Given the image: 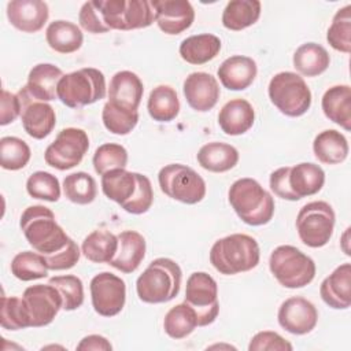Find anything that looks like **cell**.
Instances as JSON below:
<instances>
[{"mask_svg": "<svg viewBox=\"0 0 351 351\" xmlns=\"http://www.w3.org/2000/svg\"><path fill=\"white\" fill-rule=\"evenodd\" d=\"M292 344L273 330H262L252 336L248 344L250 351H292Z\"/></svg>", "mask_w": 351, "mask_h": 351, "instance_id": "cell-48", "label": "cell"}, {"mask_svg": "<svg viewBox=\"0 0 351 351\" xmlns=\"http://www.w3.org/2000/svg\"><path fill=\"white\" fill-rule=\"evenodd\" d=\"M262 4L258 0H232L222 12L223 27L240 32L252 26L261 16Z\"/></svg>", "mask_w": 351, "mask_h": 351, "instance_id": "cell-34", "label": "cell"}, {"mask_svg": "<svg viewBox=\"0 0 351 351\" xmlns=\"http://www.w3.org/2000/svg\"><path fill=\"white\" fill-rule=\"evenodd\" d=\"M101 191L126 213L140 215L147 213L154 202L149 178L126 169H114L101 176Z\"/></svg>", "mask_w": 351, "mask_h": 351, "instance_id": "cell-1", "label": "cell"}, {"mask_svg": "<svg viewBox=\"0 0 351 351\" xmlns=\"http://www.w3.org/2000/svg\"><path fill=\"white\" fill-rule=\"evenodd\" d=\"M78 22L81 27L89 33L93 34H101L110 32V29L104 25L99 10L96 8L93 0L86 1L82 4L80 14H78Z\"/></svg>", "mask_w": 351, "mask_h": 351, "instance_id": "cell-49", "label": "cell"}, {"mask_svg": "<svg viewBox=\"0 0 351 351\" xmlns=\"http://www.w3.org/2000/svg\"><path fill=\"white\" fill-rule=\"evenodd\" d=\"M182 92L189 107L199 112L214 108L221 93L217 78L204 71L191 73L184 81Z\"/></svg>", "mask_w": 351, "mask_h": 351, "instance_id": "cell-20", "label": "cell"}, {"mask_svg": "<svg viewBox=\"0 0 351 351\" xmlns=\"http://www.w3.org/2000/svg\"><path fill=\"white\" fill-rule=\"evenodd\" d=\"M19 226L27 243L41 255H49L62 250L70 240L63 228L56 222L52 210L41 204L25 208Z\"/></svg>", "mask_w": 351, "mask_h": 351, "instance_id": "cell-3", "label": "cell"}, {"mask_svg": "<svg viewBox=\"0 0 351 351\" xmlns=\"http://www.w3.org/2000/svg\"><path fill=\"white\" fill-rule=\"evenodd\" d=\"M313 151L321 163L339 165L347 159L350 147L343 133L335 129H326L315 136Z\"/></svg>", "mask_w": 351, "mask_h": 351, "instance_id": "cell-31", "label": "cell"}, {"mask_svg": "<svg viewBox=\"0 0 351 351\" xmlns=\"http://www.w3.org/2000/svg\"><path fill=\"white\" fill-rule=\"evenodd\" d=\"M89 148V137L80 128L62 129L44 152L45 163L56 170H70L81 163Z\"/></svg>", "mask_w": 351, "mask_h": 351, "instance_id": "cell-12", "label": "cell"}, {"mask_svg": "<svg viewBox=\"0 0 351 351\" xmlns=\"http://www.w3.org/2000/svg\"><path fill=\"white\" fill-rule=\"evenodd\" d=\"M62 296V308L66 311L77 310L84 303V285L80 277L73 274L56 276L48 281Z\"/></svg>", "mask_w": 351, "mask_h": 351, "instance_id": "cell-43", "label": "cell"}, {"mask_svg": "<svg viewBox=\"0 0 351 351\" xmlns=\"http://www.w3.org/2000/svg\"><path fill=\"white\" fill-rule=\"evenodd\" d=\"M269 269L285 288L296 289L308 285L315 277L314 261L293 245L276 247L269 258Z\"/></svg>", "mask_w": 351, "mask_h": 351, "instance_id": "cell-7", "label": "cell"}, {"mask_svg": "<svg viewBox=\"0 0 351 351\" xmlns=\"http://www.w3.org/2000/svg\"><path fill=\"white\" fill-rule=\"evenodd\" d=\"M197 163L207 171L225 173L239 162V151L226 143L213 141L200 147L196 154Z\"/></svg>", "mask_w": 351, "mask_h": 351, "instance_id": "cell-29", "label": "cell"}, {"mask_svg": "<svg viewBox=\"0 0 351 351\" xmlns=\"http://www.w3.org/2000/svg\"><path fill=\"white\" fill-rule=\"evenodd\" d=\"M321 299L335 310H346L351 306V265L341 263L319 287Z\"/></svg>", "mask_w": 351, "mask_h": 351, "instance_id": "cell-22", "label": "cell"}, {"mask_svg": "<svg viewBox=\"0 0 351 351\" xmlns=\"http://www.w3.org/2000/svg\"><path fill=\"white\" fill-rule=\"evenodd\" d=\"M261 250L258 241L244 233H233L217 240L210 250V263L225 276L252 270L258 266Z\"/></svg>", "mask_w": 351, "mask_h": 351, "instance_id": "cell-2", "label": "cell"}, {"mask_svg": "<svg viewBox=\"0 0 351 351\" xmlns=\"http://www.w3.org/2000/svg\"><path fill=\"white\" fill-rule=\"evenodd\" d=\"M289 170H291V166L278 167L277 170H274V171L270 174L269 184H270V189L274 192L276 196H278V197H281V199H284V200L296 202L295 196L292 195V192H291V189H289V184H288Z\"/></svg>", "mask_w": 351, "mask_h": 351, "instance_id": "cell-51", "label": "cell"}, {"mask_svg": "<svg viewBox=\"0 0 351 351\" xmlns=\"http://www.w3.org/2000/svg\"><path fill=\"white\" fill-rule=\"evenodd\" d=\"M147 110L156 122H170L180 112V100L174 88L169 85L155 86L148 96Z\"/></svg>", "mask_w": 351, "mask_h": 351, "instance_id": "cell-35", "label": "cell"}, {"mask_svg": "<svg viewBox=\"0 0 351 351\" xmlns=\"http://www.w3.org/2000/svg\"><path fill=\"white\" fill-rule=\"evenodd\" d=\"M45 258L40 252L22 251L11 261V273L21 281H33L48 276Z\"/></svg>", "mask_w": 351, "mask_h": 351, "instance_id": "cell-39", "label": "cell"}, {"mask_svg": "<svg viewBox=\"0 0 351 351\" xmlns=\"http://www.w3.org/2000/svg\"><path fill=\"white\" fill-rule=\"evenodd\" d=\"M118 248V236L106 229L90 232L82 241L81 252L93 263H110Z\"/></svg>", "mask_w": 351, "mask_h": 351, "instance_id": "cell-36", "label": "cell"}, {"mask_svg": "<svg viewBox=\"0 0 351 351\" xmlns=\"http://www.w3.org/2000/svg\"><path fill=\"white\" fill-rule=\"evenodd\" d=\"M63 75V71L58 66L52 63H38L29 71L25 88L33 99L51 101L58 99V84Z\"/></svg>", "mask_w": 351, "mask_h": 351, "instance_id": "cell-25", "label": "cell"}, {"mask_svg": "<svg viewBox=\"0 0 351 351\" xmlns=\"http://www.w3.org/2000/svg\"><path fill=\"white\" fill-rule=\"evenodd\" d=\"M145 250L147 244L141 233L136 230H123L118 234V248L108 265L122 273H133L143 262Z\"/></svg>", "mask_w": 351, "mask_h": 351, "instance_id": "cell-24", "label": "cell"}, {"mask_svg": "<svg viewBox=\"0 0 351 351\" xmlns=\"http://www.w3.org/2000/svg\"><path fill=\"white\" fill-rule=\"evenodd\" d=\"M329 45L343 53L351 52V5L337 10L326 33Z\"/></svg>", "mask_w": 351, "mask_h": 351, "instance_id": "cell-41", "label": "cell"}, {"mask_svg": "<svg viewBox=\"0 0 351 351\" xmlns=\"http://www.w3.org/2000/svg\"><path fill=\"white\" fill-rule=\"evenodd\" d=\"M151 4L155 11V22L166 34H180L195 21V10L186 0H152Z\"/></svg>", "mask_w": 351, "mask_h": 351, "instance_id": "cell-18", "label": "cell"}, {"mask_svg": "<svg viewBox=\"0 0 351 351\" xmlns=\"http://www.w3.org/2000/svg\"><path fill=\"white\" fill-rule=\"evenodd\" d=\"M277 319L282 329L302 336L310 333L317 326L318 311L310 300L302 296H292L281 303Z\"/></svg>", "mask_w": 351, "mask_h": 351, "instance_id": "cell-17", "label": "cell"}, {"mask_svg": "<svg viewBox=\"0 0 351 351\" xmlns=\"http://www.w3.org/2000/svg\"><path fill=\"white\" fill-rule=\"evenodd\" d=\"M45 258L47 266L49 270H67L74 267L81 256L80 247L77 243L70 239L69 243L59 251L49 254V255H43Z\"/></svg>", "mask_w": 351, "mask_h": 351, "instance_id": "cell-47", "label": "cell"}, {"mask_svg": "<svg viewBox=\"0 0 351 351\" xmlns=\"http://www.w3.org/2000/svg\"><path fill=\"white\" fill-rule=\"evenodd\" d=\"M16 95L21 100V119L25 132L36 140H43L51 134L56 125L53 107L47 101L33 99L25 86Z\"/></svg>", "mask_w": 351, "mask_h": 351, "instance_id": "cell-16", "label": "cell"}, {"mask_svg": "<svg viewBox=\"0 0 351 351\" xmlns=\"http://www.w3.org/2000/svg\"><path fill=\"white\" fill-rule=\"evenodd\" d=\"M321 107L329 121L347 132L351 130V88L348 85H335L326 89Z\"/></svg>", "mask_w": 351, "mask_h": 351, "instance_id": "cell-28", "label": "cell"}, {"mask_svg": "<svg viewBox=\"0 0 351 351\" xmlns=\"http://www.w3.org/2000/svg\"><path fill=\"white\" fill-rule=\"evenodd\" d=\"M255 122V111L245 99H232L218 114V125L228 136H240L248 132Z\"/></svg>", "mask_w": 351, "mask_h": 351, "instance_id": "cell-26", "label": "cell"}, {"mask_svg": "<svg viewBox=\"0 0 351 351\" xmlns=\"http://www.w3.org/2000/svg\"><path fill=\"white\" fill-rule=\"evenodd\" d=\"M45 40L51 49L59 53H73L82 47L84 34L81 29L70 22L58 19L48 25Z\"/></svg>", "mask_w": 351, "mask_h": 351, "instance_id": "cell-32", "label": "cell"}, {"mask_svg": "<svg viewBox=\"0 0 351 351\" xmlns=\"http://www.w3.org/2000/svg\"><path fill=\"white\" fill-rule=\"evenodd\" d=\"M182 271L180 265L170 258H156L138 276L136 292L141 302L149 304L173 300L181 288Z\"/></svg>", "mask_w": 351, "mask_h": 351, "instance_id": "cell-4", "label": "cell"}, {"mask_svg": "<svg viewBox=\"0 0 351 351\" xmlns=\"http://www.w3.org/2000/svg\"><path fill=\"white\" fill-rule=\"evenodd\" d=\"M22 300L30 319V328L49 325L62 308V296L49 282L27 287Z\"/></svg>", "mask_w": 351, "mask_h": 351, "instance_id": "cell-15", "label": "cell"}, {"mask_svg": "<svg viewBox=\"0 0 351 351\" xmlns=\"http://www.w3.org/2000/svg\"><path fill=\"white\" fill-rule=\"evenodd\" d=\"M221 51V40L219 37L202 33L189 36L181 41L178 52L180 56L189 64H204L213 60Z\"/></svg>", "mask_w": 351, "mask_h": 351, "instance_id": "cell-30", "label": "cell"}, {"mask_svg": "<svg viewBox=\"0 0 351 351\" xmlns=\"http://www.w3.org/2000/svg\"><path fill=\"white\" fill-rule=\"evenodd\" d=\"M288 184L296 200L318 193L325 184V171L319 165L302 162L291 166Z\"/></svg>", "mask_w": 351, "mask_h": 351, "instance_id": "cell-27", "label": "cell"}, {"mask_svg": "<svg viewBox=\"0 0 351 351\" xmlns=\"http://www.w3.org/2000/svg\"><path fill=\"white\" fill-rule=\"evenodd\" d=\"M0 125L5 126L14 122L18 117H21V100L16 93H11L5 89H1L0 99Z\"/></svg>", "mask_w": 351, "mask_h": 351, "instance_id": "cell-50", "label": "cell"}, {"mask_svg": "<svg viewBox=\"0 0 351 351\" xmlns=\"http://www.w3.org/2000/svg\"><path fill=\"white\" fill-rule=\"evenodd\" d=\"M336 215L332 206L324 200L304 204L296 217V230L302 243L310 248L326 245L333 234Z\"/></svg>", "mask_w": 351, "mask_h": 351, "instance_id": "cell-11", "label": "cell"}, {"mask_svg": "<svg viewBox=\"0 0 351 351\" xmlns=\"http://www.w3.org/2000/svg\"><path fill=\"white\" fill-rule=\"evenodd\" d=\"M78 351H111L112 346L111 343L101 335H88L85 336L78 344Z\"/></svg>", "mask_w": 351, "mask_h": 351, "instance_id": "cell-52", "label": "cell"}, {"mask_svg": "<svg viewBox=\"0 0 351 351\" xmlns=\"http://www.w3.org/2000/svg\"><path fill=\"white\" fill-rule=\"evenodd\" d=\"M160 191L173 200L184 204H196L206 196V182L192 167L182 163H170L158 173Z\"/></svg>", "mask_w": 351, "mask_h": 351, "instance_id": "cell-10", "label": "cell"}, {"mask_svg": "<svg viewBox=\"0 0 351 351\" xmlns=\"http://www.w3.org/2000/svg\"><path fill=\"white\" fill-rule=\"evenodd\" d=\"M104 74L95 67H84L64 74L58 84V99L70 108H80L104 99Z\"/></svg>", "mask_w": 351, "mask_h": 351, "instance_id": "cell-6", "label": "cell"}, {"mask_svg": "<svg viewBox=\"0 0 351 351\" xmlns=\"http://www.w3.org/2000/svg\"><path fill=\"white\" fill-rule=\"evenodd\" d=\"M93 310L101 317H114L119 314L126 302L125 281L110 273L96 274L89 284Z\"/></svg>", "mask_w": 351, "mask_h": 351, "instance_id": "cell-14", "label": "cell"}, {"mask_svg": "<svg viewBox=\"0 0 351 351\" xmlns=\"http://www.w3.org/2000/svg\"><path fill=\"white\" fill-rule=\"evenodd\" d=\"M26 191L33 199L58 202L60 197L59 180L48 171H34L26 181Z\"/></svg>", "mask_w": 351, "mask_h": 351, "instance_id": "cell-46", "label": "cell"}, {"mask_svg": "<svg viewBox=\"0 0 351 351\" xmlns=\"http://www.w3.org/2000/svg\"><path fill=\"white\" fill-rule=\"evenodd\" d=\"M48 16V4L41 0H11L7 4V18L10 23L23 33L41 30Z\"/></svg>", "mask_w": 351, "mask_h": 351, "instance_id": "cell-21", "label": "cell"}, {"mask_svg": "<svg viewBox=\"0 0 351 351\" xmlns=\"http://www.w3.org/2000/svg\"><path fill=\"white\" fill-rule=\"evenodd\" d=\"M63 193L71 203L84 206L96 199L97 185L90 174L77 171L66 176L63 180Z\"/></svg>", "mask_w": 351, "mask_h": 351, "instance_id": "cell-38", "label": "cell"}, {"mask_svg": "<svg viewBox=\"0 0 351 351\" xmlns=\"http://www.w3.org/2000/svg\"><path fill=\"white\" fill-rule=\"evenodd\" d=\"M144 85L140 77L129 70L112 75L108 86V103L117 108L136 112L141 103Z\"/></svg>", "mask_w": 351, "mask_h": 351, "instance_id": "cell-19", "label": "cell"}, {"mask_svg": "<svg viewBox=\"0 0 351 351\" xmlns=\"http://www.w3.org/2000/svg\"><path fill=\"white\" fill-rule=\"evenodd\" d=\"M0 325L5 330H19L30 328V319L22 298L5 295L1 296Z\"/></svg>", "mask_w": 351, "mask_h": 351, "instance_id": "cell-44", "label": "cell"}, {"mask_svg": "<svg viewBox=\"0 0 351 351\" xmlns=\"http://www.w3.org/2000/svg\"><path fill=\"white\" fill-rule=\"evenodd\" d=\"M228 199L237 217L247 225H266L274 215L271 195L254 178L236 180L229 188Z\"/></svg>", "mask_w": 351, "mask_h": 351, "instance_id": "cell-5", "label": "cell"}, {"mask_svg": "<svg viewBox=\"0 0 351 351\" xmlns=\"http://www.w3.org/2000/svg\"><path fill=\"white\" fill-rule=\"evenodd\" d=\"M101 121L104 128L112 134L125 136L129 134L138 122V111L130 112L111 106L108 101L103 106Z\"/></svg>", "mask_w": 351, "mask_h": 351, "instance_id": "cell-45", "label": "cell"}, {"mask_svg": "<svg viewBox=\"0 0 351 351\" xmlns=\"http://www.w3.org/2000/svg\"><path fill=\"white\" fill-rule=\"evenodd\" d=\"M267 93L270 101L287 117H302L311 107V90L303 77L293 71H281L271 77Z\"/></svg>", "mask_w": 351, "mask_h": 351, "instance_id": "cell-8", "label": "cell"}, {"mask_svg": "<svg viewBox=\"0 0 351 351\" xmlns=\"http://www.w3.org/2000/svg\"><path fill=\"white\" fill-rule=\"evenodd\" d=\"M32 156L30 147L26 141L15 136L0 138V165L5 170L16 171L23 169Z\"/></svg>", "mask_w": 351, "mask_h": 351, "instance_id": "cell-40", "label": "cell"}, {"mask_svg": "<svg viewBox=\"0 0 351 351\" xmlns=\"http://www.w3.org/2000/svg\"><path fill=\"white\" fill-rule=\"evenodd\" d=\"M110 30H134L151 26L155 11L147 0H93Z\"/></svg>", "mask_w": 351, "mask_h": 351, "instance_id": "cell-9", "label": "cell"}, {"mask_svg": "<svg viewBox=\"0 0 351 351\" xmlns=\"http://www.w3.org/2000/svg\"><path fill=\"white\" fill-rule=\"evenodd\" d=\"M92 162L95 171L103 176L114 169H125L128 165V151L121 144L104 143L96 148Z\"/></svg>", "mask_w": 351, "mask_h": 351, "instance_id": "cell-42", "label": "cell"}, {"mask_svg": "<svg viewBox=\"0 0 351 351\" xmlns=\"http://www.w3.org/2000/svg\"><path fill=\"white\" fill-rule=\"evenodd\" d=\"M184 302L195 310L197 326L213 324L219 313L217 281L206 271L192 273L186 280Z\"/></svg>", "mask_w": 351, "mask_h": 351, "instance_id": "cell-13", "label": "cell"}, {"mask_svg": "<svg viewBox=\"0 0 351 351\" xmlns=\"http://www.w3.org/2000/svg\"><path fill=\"white\" fill-rule=\"evenodd\" d=\"M293 67L304 77H317L326 71L330 63L328 51L317 43L302 44L293 53Z\"/></svg>", "mask_w": 351, "mask_h": 351, "instance_id": "cell-33", "label": "cell"}, {"mask_svg": "<svg viewBox=\"0 0 351 351\" xmlns=\"http://www.w3.org/2000/svg\"><path fill=\"white\" fill-rule=\"evenodd\" d=\"M258 74L256 63L252 58L244 55H233L226 58L218 67L217 75L221 84L229 90H244Z\"/></svg>", "mask_w": 351, "mask_h": 351, "instance_id": "cell-23", "label": "cell"}, {"mask_svg": "<svg viewBox=\"0 0 351 351\" xmlns=\"http://www.w3.org/2000/svg\"><path fill=\"white\" fill-rule=\"evenodd\" d=\"M197 326L195 310L185 302L173 306L165 315L163 329L171 339L180 340L189 336Z\"/></svg>", "mask_w": 351, "mask_h": 351, "instance_id": "cell-37", "label": "cell"}]
</instances>
